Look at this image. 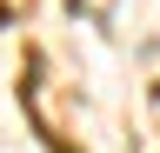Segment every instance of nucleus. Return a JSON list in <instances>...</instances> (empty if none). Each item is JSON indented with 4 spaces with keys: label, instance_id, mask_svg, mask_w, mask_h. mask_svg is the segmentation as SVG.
<instances>
[{
    "label": "nucleus",
    "instance_id": "obj_1",
    "mask_svg": "<svg viewBox=\"0 0 160 153\" xmlns=\"http://www.w3.org/2000/svg\"><path fill=\"white\" fill-rule=\"evenodd\" d=\"M80 7H87L93 20H107V7H113V0H80Z\"/></svg>",
    "mask_w": 160,
    "mask_h": 153
}]
</instances>
